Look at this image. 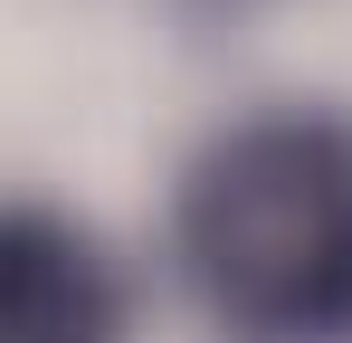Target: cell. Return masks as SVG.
Here are the masks:
<instances>
[{
  "instance_id": "1",
  "label": "cell",
  "mask_w": 352,
  "mask_h": 343,
  "mask_svg": "<svg viewBox=\"0 0 352 343\" xmlns=\"http://www.w3.org/2000/svg\"><path fill=\"white\" fill-rule=\"evenodd\" d=\"M172 248L238 343H352V124L286 105L200 143Z\"/></svg>"
},
{
  "instance_id": "2",
  "label": "cell",
  "mask_w": 352,
  "mask_h": 343,
  "mask_svg": "<svg viewBox=\"0 0 352 343\" xmlns=\"http://www.w3.org/2000/svg\"><path fill=\"white\" fill-rule=\"evenodd\" d=\"M0 343H124V277L96 229L19 200L0 229Z\"/></svg>"
}]
</instances>
